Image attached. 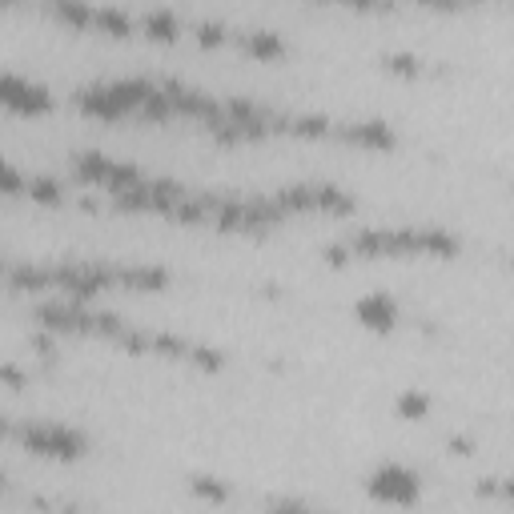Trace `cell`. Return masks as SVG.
Here are the masks:
<instances>
[{
    "instance_id": "obj_3",
    "label": "cell",
    "mask_w": 514,
    "mask_h": 514,
    "mask_svg": "<svg viewBox=\"0 0 514 514\" xmlns=\"http://www.w3.org/2000/svg\"><path fill=\"white\" fill-rule=\"evenodd\" d=\"M0 105H5L9 113H21V117H37V113L53 109V93L41 81H33L17 69H5L0 73Z\"/></svg>"
},
{
    "instance_id": "obj_7",
    "label": "cell",
    "mask_w": 514,
    "mask_h": 514,
    "mask_svg": "<svg viewBox=\"0 0 514 514\" xmlns=\"http://www.w3.org/2000/svg\"><path fill=\"white\" fill-rule=\"evenodd\" d=\"M342 137L362 149H394V129L386 121H354L342 129Z\"/></svg>"
},
{
    "instance_id": "obj_16",
    "label": "cell",
    "mask_w": 514,
    "mask_h": 514,
    "mask_svg": "<svg viewBox=\"0 0 514 514\" xmlns=\"http://www.w3.org/2000/svg\"><path fill=\"white\" fill-rule=\"evenodd\" d=\"M189 490H193L197 498H205V502H225V498H229V486H225L221 478H213V474H193V478H189Z\"/></svg>"
},
{
    "instance_id": "obj_20",
    "label": "cell",
    "mask_w": 514,
    "mask_h": 514,
    "mask_svg": "<svg viewBox=\"0 0 514 514\" xmlns=\"http://www.w3.org/2000/svg\"><path fill=\"white\" fill-rule=\"evenodd\" d=\"M266 514H330V510H314V506H306L298 498H278V502H270Z\"/></svg>"
},
{
    "instance_id": "obj_10",
    "label": "cell",
    "mask_w": 514,
    "mask_h": 514,
    "mask_svg": "<svg viewBox=\"0 0 514 514\" xmlns=\"http://www.w3.org/2000/svg\"><path fill=\"white\" fill-rule=\"evenodd\" d=\"M133 25H137V21H133L125 9H117V5H101L97 17H93V29H97V33H109V37H129Z\"/></svg>"
},
{
    "instance_id": "obj_15",
    "label": "cell",
    "mask_w": 514,
    "mask_h": 514,
    "mask_svg": "<svg viewBox=\"0 0 514 514\" xmlns=\"http://www.w3.org/2000/svg\"><path fill=\"white\" fill-rule=\"evenodd\" d=\"M286 129L298 133V137H322V133H330V117H322V113H298V117L286 121Z\"/></svg>"
},
{
    "instance_id": "obj_14",
    "label": "cell",
    "mask_w": 514,
    "mask_h": 514,
    "mask_svg": "<svg viewBox=\"0 0 514 514\" xmlns=\"http://www.w3.org/2000/svg\"><path fill=\"white\" fill-rule=\"evenodd\" d=\"M53 17H57V21H65V25H73V29H93L97 9L77 5V0H61V5H53Z\"/></svg>"
},
{
    "instance_id": "obj_22",
    "label": "cell",
    "mask_w": 514,
    "mask_h": 514,
    "mask_svg": "<svg viewBox=\"0 0 514 514\" xmlns=\"http://www.w3.org/2000/svg\"><path fill=\"white\" fill-rule=\"evenodd\" d=\"M450 450L454 454H470V438H450Z\"/></svg>"
},
{
    "instance_id": "obj_19",
    "label": "cell",
    "mask_w": 514,
    "mask_h": 514,
    "mask_svg": "<svg viewBox=\"0 0 514 514\" xmlns=\"http://www.w3.org/2000/svg\"><path fill=\"white\" fill-rule=\"evenodd\" d=\"M478 494H498V498L514 502V478H482L478 482Z\"/></svg>"
},
{
    "instance_id": "obj_4",
    "label": "cell",
    "mask_w": 514,
    "mask_h": 514,
    "mask_svg": "<svg viewBox=\"0 0 514 514\" xmlns=\"http://www.w3.org/2000/svg\"><path fill=\"white\" fill-rule=\"evenodd\" d=\"M350 314H354V322H358L362 330H370V334H390V330L398 326V318H402L398 298H394L390 290H370V294H362Z\"/></svg>"
},
{
    "instance_id": "obj_5",
    "label": "cell",
    "mask_w": 514,
    "mask_h": 514,
    "mask_svg": "<svg viewBox=\"0 0 514 514\" xmlns=\"http://www.w3.org/2000/svg\"><path fill=\"white\" fill-rule=\"evenodd\" d=\"M73 101H77L81 113H89V117H97V121H121V117H129V109H125L121 97L113 93V81H89V85H81V89L73 93Z\"/></svg>"
},
{
    "instance_id": "obj_2",
    "label": "cell",
    "mask_w": 514,
    "mask_h": 514,
    "mask_svg": "<svg viewBox=\"0 0 514 514\" xmlns=\"http://www.w3.org/2000/svg\"><path fill=\"white\" fill-rule=\"evenodd\" d=\"M366 494L382 506H414L422 498V478H418L414 466H406L398 458H386L366 474Z\"/></svg>"
},
{
    "instance_id": "obj_6",
    "label": "cell",
    "mask_w": 514,
    "mask_h": 514,
    "mask_svg": "<svg viewBox=\"0 0 514 514\" xmlns=\"http://www.w3.org/2000/svg\"><path fill=\"white\" fill-rule=\"evenodd\" d=\"M113 161H117V157H109V153H101V149H81V153L73 157V173H77L85 185L109 189V177H113Z\"/></svg>"
},
{
    "instance_id": "obj_21",
    "label": "cell",
    "mask_w": 514,
    "mask_h": 514,
    "mask_svg": "<svg viewBox=\"0 0 514 514\" xmlns=\"http://www.w3.org/2000/svg\"><path fill=\"white\" fill-rule=\"evenodd\" d=\"M386 69H394V73H418V57L414 53H386Z\"/></svg>"
},
{
    "instance_id": "obj_23",
    "label": "cell",
    "mask_w": 514,
    "mask_h": 514,
    "mask_svg": "<svg viewBox=\"0 0 514 514\" xmlns=\"http://www.w3.org/2000/svg\"><path fill=\"white\" fill-rule=\"evenodd\" d=\"M510 270H514V262H510Z\"/></svg>"
},
{
    "instance_id": "obj_11",
    "label": "cell",
    "mask_w": 514,
    "mask_h": 514,
    "mask_svg": "<svg viewBox=\"0 0 514 514\" xmlns=\"http://www.w3.org/2000/svg\"><path fill=\"white\" fill-rule=\"evenodd\" d=\"M141 29L153 41H173L177 37V13L173 9H145L141 13Z\"/></svg>"
},
{
    "instance_id": "obj_13",
    "label": "cell",
    "mask_w": 514,
    "mask_h": 514,
    "mask_svg": "<svg viewBox=\"0 0 514 514\" xmlns=\"http://www.w3.org/2000/svg\"><path fill=\"white\" fill-rule=\"evenodd\" d=\"M29 197H33L37 205H61V201H65V185H61L57 177L41 173V177H29Z\"/></svg>"
},
{
    "instance_id": "obj_17",
    "label": "cell",
    "mask_w": 514,
    "mask_h": 514,
    "mask_svg": "<svg viewBox=\"0 0 514 514\" xmlns=\"http://www.w3.org/2000/svg\"><path fill=\"white\" fill-rule=\"evenodd\" d=\"M193 37H197L201 45H221V41L229 37V29H225L221 21H197V25H193Z\"/></svg>"
},
{
    "instance_id": "obj_12",
    "label": "cell",
    "mask_w": 514,
    "mask_h": 514,
    "mask_svg": "<svg viewBox=\"0 0 514 514\" xmlns=\"http://www.w3.org/2000/svg\"><path fill=\"white\" fill-rule=\"evenodd\" d=\"M394 410H398V418L418 422V418H426V414H430V394H426V390H418V386H410V390H402V394L394 398Z\"/></svg>"
},
{
    "instance_id": "obj_9",
    "label": "cell",
    "mask_w": 514,
    "mask_h": 514,
    "mask_svg": "<svg viewBox=\"0 0 514 514\" xmlns=\"http://www.w3.org/2000/svg\"><path fill=\"white\" fill-rule=\"evenodd\" d=\"M121 282L129 290H165L169 286V270H161V266H125Z\"/></svg>"
},
{
    "instance_id": "obj_8",
    "label": "cell",
    "mask_w": 514,
    "mask_h": 514,
    "mask_svg": "<svg viewBox=\"0 0 514 514\" xmlns=\"http://www.w3.org/2000/svg\"><path fill=\"white\" fill-rule=\"evenodd\" d=\"M241 45H245V53L257 57V61H278V57L286 53V41H282L278 29H245V33H241Z\"/></svg>"
},
{
    "instance_id": "obj_18",
    "label": "cell",
    "mask_w": 514,
    "mask_h": 514,
    "mask_svg": "<svg viewBox=\"0 0 514 514\" xmlns=\"http://www.w3.org/2000/svg\"><path fill=\"white\" fill-rule=\"evenodd\" d=\"M0 181H5V193H9V197H17V193H29V181L21 177V169H17L13 161H5V165H0Z\"/></svg>"
},
{
    "instance_id": "obj_1",
    "label": "cell",
    "mask_w": 514,
    "mask_h": 514,
    "mask_svg": "<svg viewBox=\"0 0 514 514\" xmlns=\"http://www.w3.org/2000/svg\"><path fill=\"white\" fill-rule=\"evenodd\" d=\"M13 434L21 438V446L29 454L53 458V462H73V458H85V450H89V434L69 422H25Z\"/></svg>"
}]
</instances>
